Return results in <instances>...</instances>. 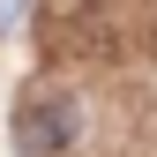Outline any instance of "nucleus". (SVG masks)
<instances>
[{"label":"nucleus","instance_id":"1","mask_svg":"<svg viewBox=\"0 0 157 157\" xmlns=\"http://www.w3.org/2000/svg\"><path fill=\"white\" fill-rule=\"evenodd\" d=\"M75 135H82V105L60 90L45 97H23V112H15V157H60Z\"/></svg>","mask_w":157,"mask_h":157},{"label":"nucleus","instance_id":"2","mask_svg":"<svg viewBox=\"0 0 157 157\" xmlns=\"http://www.w3.org/2000/svg\"><path fill=\"white\" fill-rule=\"evenodd\" d=\"M23 15H30V0H0V37H8L15 23H23Z\"/></svg>","mask_w":157,"mask_h":157}]
</instances>
